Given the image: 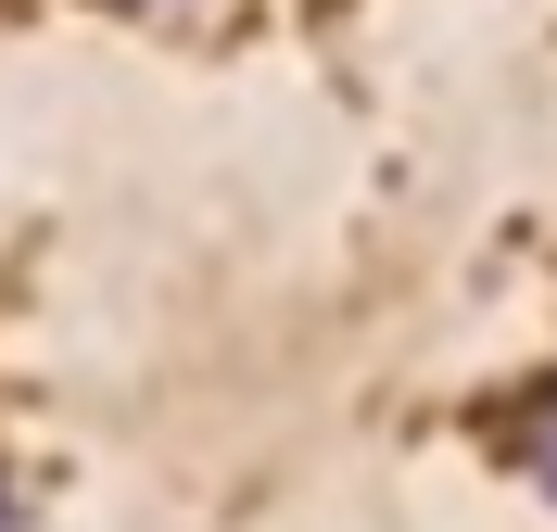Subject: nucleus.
I'll return each instance as SVG.
<instances>
[{"instance_id": "nucleus-1", "label": "nucleus", "mask_w": 557, "mask_h": 532, "mask_svg": "<svg viewBox=\"0 0 557 532\" xmlns=\"http://www.w3.org/2000/svg\"><path fill=\"white\" fill-rule=\"evenodd\" d=\"M507 457L532 469V495H557V381H532L520 406H507Z\"/></svg>"}, {"instance_id": "nucleus-2", "label": "nucleus", "mask_w": 557, "mask_h": 532, "mask_svg": "<svg viewBox=\"0 0 557 532\" xmlns=\"http://www.w3.org/2000/svg\"><path fill=\"white\" fill-rule=\"evenodd\" d=\"M0 532H26V507H13V482H0Z\"/></svg>"}, {"instance_id": "nucleus-3", "label": "nucleus", "mask_w": 557, "mask_h": 532, "mask_svg": "<svg viewBox=\"0 0 557 532\" xmlns=\"http://www.w3.org/2000/svg\"><path fill=\"white\" fill-rule=\"evenodd\" d=\"M127 13H177V0H127Z\"/></svg>"}]
</instances>
